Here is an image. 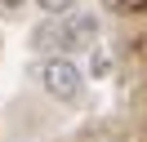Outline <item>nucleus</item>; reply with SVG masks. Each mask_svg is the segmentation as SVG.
<instances>
[{
  "instance_id": "nucleus-4",
  "label": "nucleus",
  "mask_w": 147,
  "mask_h": 142,
  "mask_svg": "<svg viewBox=\"0 0 147 142\" xmlns=\"http://www.w3.org/2000/svg\"><path fill=\"white\" fill-rule=\"evenodd\" d=\"M0 5H5V9H22L27 0H0Z\"/></svg>"
},
{
  "instance_id": "nucleus-3",
  "label": "nucleus",
  "mask_w": 147,
  "mask_h": 142,
  "mask_svg": "<svg viewBox=\"0 0 147 142\" xmlns=\"http://www.w3.org/2000/svg\"><path fill=\"white\" fill-rule=\"evenodd\" d=\"M40 9H45V13H63V9H71L76 0H36Z\"/></svg>"
},
{
  "instance_id": "nucleus-2",
  "label": "nucleus",
  "mask_w": 147,
  "mask_h": 142,
  "mask_svg": "<svg viewBox=\"0 0 147 142\" xmlns=\"http://www.w3.org/2000/svg\"><path fill=\"white\" fill-rule=\"evenodd\" d=\"M40 84H45V93L58 98V102H76V98L85 93V71L76 67V62H67V58H49L45 67H40Z\"/></svg>"
},
{
  "instance_id": "nucleus-1",
  "label": "nucleus",
  "mask_w": 147,
  "mask_h": 142,
  "mask_svg": "<svg viewBox=\"0 0 147 142\" xmlns=\"http://www.w3.org/2000/svg\"><path fill=\"white\" fill-rule=\"evenodd\" d=\"M98 31V13H58L49 27L36 31V49H94Z\"/></svg>"
}]
</instances>
